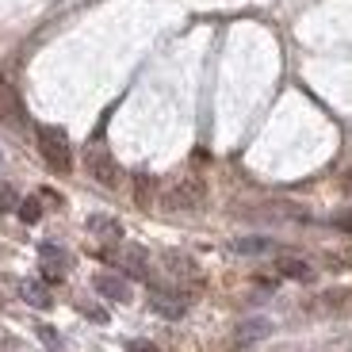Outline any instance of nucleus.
<instances>
[{
	"label": "nucleus",
	"mask_w": 352,
	"mask_h": 352,
	"mask_svg": "<svg viewBox=\"0 0 352 352\" xmlns=\"http://www.w3.org/2000/svg\"><path fill=\"white\" fill-rule=\"evenodd\" d=\"M38 150H43V161L54 168V173H69L73 153H69V138L58 126H38Z\"/></svg>",
	"instance_id": "f257e3e1"
},
{
	"label": "nucleus",
	"mask_w": 352,
	"mask_h": 352,
	"mask_svg": "<svg viewBox=\"0 0 352 352\" xmlns=\"http://www.w3.org/2000/svg\"><path fill=\"white\" fill-rule=\"evenodd\" d=\"M203 195H207L203 180H199V176H188V180H176V184L168 188L165 207H168V211H199V207H203Z\"/></svg>",
	"instance_id": "f03ea898"
},
{
	"label": "nucleus",
	"mask_w": 352,
	"mask_h": 352,
	"mask_svg": "<svg viewBox=\"0 0 352 352\" xmlns=\"http://www.w3.org/2000/svg\"><path fill=\"white\" fill-rule=\"evenodd\" d=\"M85 165H88V176H92L96 184H104V188H115V184H119V165H115V157H111L107 150L92 146V150L85 153Z\"/></svg>",
	"instance_id": "7ed1b4c3"
},
{
	"label": "nucleus",
	"mask_w": 352,
	"mask_h": 352,
	"mask_svg": "<svg viewBox=\"0 0 352 352\" xmlns=\"http://www.w3.org/2000/svg\"><path fill=\"white\" fill-rule=\"evenodd\" d=\"M150 310L157 318H168V322H180L188 314V299L180 291H168V287H153L150 291Z\"/></svg>",
	"instance_id": "20e7f679"
},
{
	"label": "nucleus",
	"mask_w": 352,
	"mask_h": 352,
	"mask_svg": "<svg viewBox=\"0 0 352 352\" xmlns=\"http://www.w3.org/2000/svg\"><path fill=\"white\" fill-rule=\"evenodd\" d=\"M115 264H119L123 276H131V280H146V276H150V256H146L142 245H126L123 253L115 256Z\"/></svg>",
	"instance_id": "39448f33"
},
{
	"label": "nucleus",
	"mask_w": 352,
	"mask_h": 352,
	"mask_svg": "<svg viewBox=\"0 0 352 352\" xmlns=\"http://www.w3.org/2000/svg\"><path fill=\"white\" fill-rule=\"evenodd\" d=\"M161 264H165V272L173 276V280L199 283V264H195L188 253H165V256H161Z\"/></svg>",
	"instance_id": "423d86ee"
},
{
	"label": "nucleus",
	"mask_w": 352,
	"mask_h": 352,
	"mask_svg": "<svg viewBox=\"0 0 352 352\" xmlns=\"http://www.w3.org/2000/svg\"><path fill=\"white\" fill-rule=\"evenodd\" d=\"M92 287L111 302H131V283H126L123 276H115V272H100L96 280H92Z\"/></svg>",
	"instance_id": "0eeeda50"
},
{
	"label": "nucleus",
	"mask_w": 352,
	"mask_h": 352,
	"mask_svg": "<svg viewBox=\"0 0 352 352\" xmlns=\"http://www.w3.org/2000/svg\"><path fill=\"white\" fill-rule=\"evenodd\" d=\"M38 261H43V276H46L50 283H54V280H62V276H65V264H69L62 249L50 245V241H46L43 249H38Z\"/></svg>",
	"instance_id": "6e6552de"
},
{
	"label": "nucleus",
	"mask_w": 352,
	"mask_h": 352,
	"mask_svg": "<svg viewBox=\"0 0 352 352\" xmlns=\"http://www.w3.org/2000/svg\"><path fill=\"white\" fill-rule=\"evenodd\" d=\"M0 119H4V123H19V119H23V107H19L16 88H12L4 77H0Z\"/></svg>",
	"instance_id": "1a4fd4ad"
},
{
	"label": "nucleus",
	"mask_w": 352,
	"mask_h": 352,
	"mask_svg": "<svg viewBox=\"0 0 352 352\" xmlns=\"http://www.w3.org/2000/svg\"><path fill=\"white\" fill-rule=\"evenodd\" d=\"M19 295H23L27 307H38V310H46L54 302L50 299V287H46L43 280H23V283H19Z\"/></svg>",
	"instance_id": "9d476101"
},
{
	"label": "nucleus",
	"mask_w": 352,
	"mask_h": 352,
	"mask_svg": "<svg viewBox=\"0 0 352 352\" xmlns=\"http://www.w3.org/2000/svg\"><path fill=\"white\" fill-rule=\"evenodd\" d=\"M268 333H272V326H268L264 318H245V322L238 326V341L241 344H253V341H261V337H268Z\"/></svg>",
	"instance_id": "9b49d317"
},
{
	"label": "nucleus",
	"mask_w": 352,
	"mask_h": 352,
	"mask_svg": "<svg viewBox=\"0 0 352 352\" xmlns=\"http://www.w3.org/2000/svg\"><path fill=\"white\" fill-rule=\"evenodd\" d=\"M88 230H92L96 238H107V241L123 238V226H119L115 219H107V214H92V219H88Z\"/></svg>",
	"instance_id": "f8f14e48"
},
{
	"label": "nucleus",
	"mask_w": 352,
	"mask_h": 352,
	"mask_svg": "<svg viewBox=\"0 0 352 352\" xmlns=\"http://www.w3.org/2000/svg\"><path fill=\"white\" fill-rule=\"evenodd\" d=\"M276 268H280V276H287V280H302V283L314 276V272H310V264L299 261V256H280V264H276Z\"/></svg>",
	"instance_id": "ddd939ff"
},
{
	"label": "nucleus",
	"mask_w": 352,
	"mask_h": 352,
	"mask_svg": "<svg viewBox=\"0 0 352 352\" xmlns=\"http://www.w3.org/2000/svg\"><path fill=\"white\" fill-rule=\"evenodd\" d=\"M272 249V238H238L234 241V253L241 256H256V253H268Z\"/></svg>",
	"instance_id": "4468645a"
},
{
	"label": "nucleus",
	"mask_w": 352,
	"mask_h": 352,
	"mask_svg": "<svg viewBox=\"0 0 352 352\" xmlns=\"http://www.w3.org/2000/svg\"><path fill=\"white\" fill-rule=\"evenodd\" d=\"M16 207H19V195H16V188H12V184H0V214L16 211Z\"/></svg>",
	"instance_id": "2eb2a0df"
},
{
	"label": "nucleus",
	"mask_w": 352,
	"mask_h": 352,
	"mask_svg": "<svg viewBox=\"0 0 352 352\" xmlns=\"http://www.w3.org/2000/svg\"><path fill=\"white\" fill-rule=\"evenodd\" d=\"M16 211H19V219H23V222H38V219H43V207H38V199H23Z\"/></svg>",
	"instance_id": "dca6fc26"
},
{
	"label": "nucleus",
	"mask_w": 352,
	"mask_h": 352,
	"mask_svg": "<svg viewBox=\"0 0 352 352\" xmlns=\"http://www.w3.org/2000/svg\"><path fill=\"white\" fill-rule=\"evenodd\" d=\"M134 184H138V207H150V199H153V180L150 176H138V180H134Z\"/></svg>",
	"instance_id": "f3484780"
},
{
	"label": "nucleus",
	"mask_w": 352,
	"mask_h": 352,
	"mask_svg": "<svg viewBox=\"0 0 352 352\" xmlns=\"http://www.w3.org/2000/svg\"><path fill=\"white\" fill-rule=\"evenodd\" d=\"M131 352H153V349H150V344H142V341H134V344H131Z\"/></svg>",
	"instance_id": "a211bd4d"
},
{
	"label": "nucleus",
	"mask_w": 352,
	"mask_h": 352,
	"mask_svg": "<svg viewBox=\"0 0 352 352\" xmlns=\"http://www.w3.org/2000/svg\"><path fill=\"white\" fill-rule=\"evenodd\" d=\"M337 222H341L344 230H352V211H349V214H341V219H337Z\"/></svg>",
	"instance_id": "6ab92c4d"
},
{
	"label": "nucleus",
	"mask_w": 352,
	"mask_h": 352,
	"mask_svg": "<svg viewBox=\"0 0 352 352\" xmlns=\"http://www.w3.org/2000/svg\"><path fill=\"white\" fill-rule=\"evenodd\" d=\"M0 307H4V291H0Z\"/></svg>",
	"instance_id": "aec40b11"
}]
</instances>
